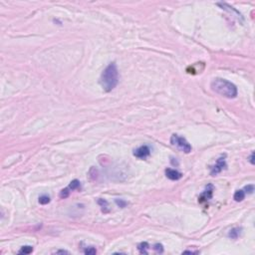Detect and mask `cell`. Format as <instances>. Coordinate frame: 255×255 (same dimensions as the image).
I'll return each instance as SVG.
<instances>
[{
	"instance_id": "4",
	"label": "cell",
	"mask_w": 255,
	"mask_h": 255,
	"mask_svg": "<svg viewBox=\"0 0 255 255\" xmlns=\"http://www.w3.org/2000/svg\"><path fill=\"white\" fill-rule=\"evenodd\" d=\"M151 147H150L147 144H144V146H142L136 149L134 151V155L138 159H142V160H144L151 155Z\"/></svg>"
},
{
	"instance_id": "9",
	"label": "cell",
	"mask_w": 255,
	"mask_h": 255,
	"mask_svg": "<svg viewBox=\"0 0 255 255\" xmlns=\"http://www.w3.org/2000/svg\"><path fill=\"white\" fill-rule=\"evenodd\" d=\"M244 197H245V192H244L243 189L236 190L235 193H234V196H233L234 200L237 201V202H239V201H242V200L244 199Z\"/></svg>"
},
{
	"instance_id": "19",
	"label": "cell",
	"mask_w": 255,
	"mask_h": 255,
	"mask_svg": "<svg viewBox=\"0 0 255 255\" xmlns=\"http://www.w3.org/2000/svg\"><path fill=\"white\" fill-rule=\"evenodd\" d=\"M244 192L245 193H248V194H251V193H253L254 191V186H252V184H250V186H247L244 187Z\"/></svg>"
},
{
	"instance_id": "1",
	"label": "cell",
	"mask_w": 255,
	"mask_h": 255,
	"mask_svg": "<svg viewBox=\"0 0 255 255\" xmlns=\"http://www.w3.org/2000/svg\"><path fill=\"white\" fill-rule=\"evenodd\" d=\"M119 82V72L116 63H111L104 70L100 78V84L105 92L109 93L117 87Z\"/></svg>"
},
{
	"instance_id": "22",
	"label": "cell",
	"mask_w": 255,
	"mask_h": 255,
	"mask_svg": "<svg viewBox=\"0 0 255 255\" xmlns=\"http://www.w3.org/2000/svg\"><path fill=\"white\" fill-rule=\"evenodd\" d=\"M253 155H254V154L253 152H251V155H250V157H249V162H250L252 165H253L254 163V162H253Z\"/></svg>"
},
{
	"instance_id": "2",
	"label": "cell",
	"mask_w": 255,
	"mask_h": 255,
	"mask_svg": "<svg viewBox=\"0 0 255 255\" xmlns=\"http://www.w3.org/2000/svg\"><path fill=\"white\" fill-rule=\"evenodd\" d=\"M211 89L215 93L228 99H234L237 96L236 86L222 78H216L211 82Z\"/></svg>"
},
{
	"instance_id": "7",
	"label": "cell",
	"mask_w": 255,
	"mask_h": 255,
	"mask_svg": "<svg viewBox=\"0 0 255 255\" xmlns=\"http://www.w3.org/2000/svg\"><path fill=\"white\" fill-rule=\"evenodd\" d=\"M165 176H166V178L171 179V181H178V179L181 178L182 173L176 170H173V168H166Z\"/></svg>"
},
{
	"instance_id": "14",
	"label": "cell",
	"mask_w": 255,
	"mask_h": 255,
	"mask_svg": "<svg viewBox=\"0 0 255 255\" xmlns=\"http://www.w3.org/2000/svg\"><path fill=\"white\" fill-rule=\"evenodd\" d=\"M50 202V197L48 195H41L39 197V203L40 204H48Z\"/></svg>"
},
{
	"instance_id": "21",
	"label": "cell",
	"mask_w": 255,
	"mask_h": 255,
	"mask_svg": "<svg viewBox=\"0 0 255 255\" xmlns=\"http://www.w3.org/2000/svg\"><path fill=\"white\" fill-rule=\"evenodd\" d=\"M183 253H189V254H197L198 251H190V250H186L183 251Z\"/></svg>"
},
{
	"instance_id": "6",
	"label": "cell",
	"mask_w": 255,
	"mask_h": 255,
	"mask_svg": "<svg viewBox=\"0 0 255 255\" xmlns=\"http://www.w3.org/2000/svg\"><path fill=\"white\" fill-rule=\"evenodd\" d=\"M212 192H213V186L212 184H208V186H206L204 191L200 194L199 198H198V201H199L200 203L206 202V201L210 199L211 196H212Z\"/></svg>"
},
{
	"instance_id": "17",
	"label": "cell",
	"mask_w": 255,
	"mask_h": 255,
	"mask_svg": "<svg viewBox=\"0 0 255 255\" xmlns=\"http://www.w3.org/2000/svg\"><path fill=\"white\" fill-rule=\"evenodd\" d=\"M154 250L157 252V253H163V246L160 243H157L154 245Z\"/></svg>"
},
{
	"instance_id": "3",
	"label": "cell",
	"mask_w": 255,
	"mask_h": 255,
	"mask_svg": "<svg viewBox=\"0 0 255 255\" xmlns=\"http://www.w3.org/2000/svg\"><path fill=\"white\" fill-rule=\"evenodd\" d=\"M170 144L173 146L176 147L178 149L181 150V152H186V154H189L191 152V146L189 144V142L186 141L184 138L182 137H179L176 134H173L170 138Z\"/></svg>"
},
{
	"instance_id": "13",
	"label": "cell",
	"mask_w": 255,
	"mask_h": 255,
	"mask_svg": "<svg viewBox=\"0 0 255 255\" xmlns=\"http://www.w3.org/2000/svg\"><path fill=\"white\" fill-rule=\"evenodd\" d=\"M32 252H33V247L27 245V246H23V247L18 251V253L19 254H30V253H32Z\"/></svg>"
},
{
	"instance_id": "12",
	"label": "cell",
	"mask_w": 255,
	"mask_h": 255,
	"mask_svg": "<svg viewBox=\"0 0 255 255\" xmlns=\"http://www.w3.org/2000/svg\"><path fill=\"white\" fill-rule=\"evenodd\" d=\"M68 189L70 190H75V189H81V182H80L78 179H74L70 182V186H68Z\"/></svg>"
},
{
	"instance_id": "10",
	"label": "cell",
	"mask_w": 255,
	"mask_h": 255,
	"mask_svg": "<svg viewBox=\"0 0 255 255\" xmlns=\"http://www.w3.org/2000/svg\"><path fill=\"white\" fill-rule=\"evenodd\" d=\"M98 203H99V205H100L101 207H102V211H103V212H105V213L109 212L110 208H109V203H108V201L100 198V199L98 200Z\"/></svg>"
},
{
	"instance_id": "15",
	"label": "cell",
	"mask_w": 255,
	"mask_h": 255,
	"mask_svg": "<svg viewBox=\"0 0 255 255\" xmlns=\"http://www.w3.org/2000/svg\"><path fill=\"white\" fill-rule=\"evenodd\" d=\"M84 253L87 254V255H94L97 253V250L95 247H93V246H91V247H87L84 250Z\"/></svg>"
},
{
	"instance_id": "18",
	"label": "cell",
	"mask_w": 255,
	"mask_h": 255,
	"mask_svg": "<svg viewBox=\"0 0 255 255\" xmlns=\"http://www.w3.org/2000/svg\"><path fill=\"white\" fill-rule=\"evenodd\" d=\"M116 203H117V205L118 206H120L121 208H124V207H126V206H127V201H125L124 199H119V198H117L116 200Z\"/></svg>"
},
{
	"instance_id": "8",
	"label": "cell",
	"mask_w": 255,
	"mask_h": 255,
	"mask_svg": "<svg viewBox=\"0 0 255 255\" xmlns=\"http://www.w3.org/2000/svg\"><path fill=\"white\" fill-rule=\"evenodd\" d=\"M240 233H241V228L240 227H234L229 231L228 236H229L230 238H232V239H237V238L239 237Z\"/></svg>"
},
{
	"instance_id": "11",
	"label": "cell",
	"mask_w": 255,
	"mask_h": 255,
	"mask_svg": "<svg viewBox=\"0 0 255 255\" xmlns=\"http://www.w3.org/2000/svg\"><path fill=\"white\" fill-rule=\"evenodd\" d=\"M149 248H150V245H149V243H147V242H142V243H139L138 245L139 251L141 252L142 254H147V253H149V252H147V249H149Z\"/></svg>"
},
{
	"instance_id": "16",
	"label": "cell",
	"mask_w": 255,
	"mask_h": 255,
	"mask_svg": "<svg viewBox=\"0 0 255 255\" xmlns=\"http://www.w3.org/2000/svg\"><path fill=\"white\" fill-rule=\"evenodd\" d=\"M70 189H68V187H67V189H62L60 191V197L61 198H66V197H68L69 196V194H70Z\"/></svg>"
},
{
	"instance_id": "5",
	"label": "cell",
	"mask_w": 255,
	"mask_h": 255,
	"mask_svg": "<svg viewBox=\"0 0 255 255\" xmlns=\"http://www.w3.org/2000/svg\"><path fill=\"white\" fill-rule=\"evenodd\" d=\"M224 168H226V162H225L224 157H221L216 160V163L211 168L210 174L211 176H216V174H218L219 173H221Z\"/></svg>"
},
{
	"instance_id": "20",
	"label": "cell",
	"mask_w": 255,
	"mask_h": 255,
	"mask_svg": "<svg viewBox=\"0 0 255 255\" xmlns=\"http://www.w3.org/2000/svg\"><path fill=\"white\" fill-rule=\"evenodd\" d=\"M69 252L66 251V250H58L56 251V254H68Z\"/></svg>"
}]
</instances>
